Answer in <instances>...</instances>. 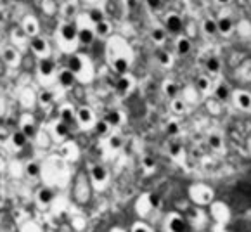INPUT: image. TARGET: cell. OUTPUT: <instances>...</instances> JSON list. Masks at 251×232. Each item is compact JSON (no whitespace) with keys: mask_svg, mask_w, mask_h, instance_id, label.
I'll return each instance as SVG.
<instances>
[{"mask_svg":"<svg viewBox=\"0 0 251 232\" xmlns=\"http://www.w3.org/2000/svg\"><path fill=\"white\" fill-rule=\"evenodd\" d=\"M111 146H113L115 149L120 148V139H118V137H113V139H111Z\"/></svg>","mask_w":251,"mask_h":232,"instance_id":"49","label":"cell"},{"mask_svg":"<svg viewBox=\"0 0 251 232\" xmlns=\"http://www.w3.org/2000/svg\"><path fill=\"white\" fill-rule=\"evenodd\" d=\"M31 47H33V52H37V54H47V42L44 38H33Z\"/></svg>","mask_w":251,"mask_h":232,"instance_id":"23","label":"cell"},{"mask_svg":"<svg viewBox=\"0 0 251 232\" xmlns=\"http://www.w3.org/2000/svg\"><path fill=\"white\" fill-rule=\"evenodd\" d=\"M54 133L57 139H66L68 133H70V130H68V125L63 122H59L57 125H54Z\"/></svg>","mask_w":251,"mask_h":232,"instance_id":"27","label":"cell"},{"mask_svg":"<svg viewBox=\"0 0 251 232\" xmlns=\"http://www.w3.org/2000/svg\"><path fill=\"white\" fill-rule=\"evenodd\" d=\"M61 37L64 42H73L76 38V30H75L73 25H63L61 28Z\"/></svg>","mask_w":251,"mask_h":232,"instance_id":"18","label":"cell"},{"mask_svg":"<svg viewBox=\"0 0 251 232\" xmlns=\"http://www.w3.org/2000/svg\"><path fill=\"white\" fill-rule=\"evenodd\" d=\"M189 198H191V201L194 203V205H198V206H206V205H210V203L213 201L215 192H213V189L206 184H192L191 187H189Z\"/></svg>","mask_w":251,"mask_h":232,"instance_id":"1","label":"cell"},{"mask_svg":"<svg viewBox=\"0 0 251 232\" xmlns=\"http://www.w3.org/2000/svg\"><path fill=\"white\" fill-rule=\"evenodd\" d=\"M54 71H55L54 61H50V59H42L40 63H38V73H40L42 78H50L52 75H54Z\"/></svg>","mask_w":251,"mask_h":232,"instance_id":"13","label":"cell"},{"mask_svg":"<svg viewBox=\"0 0 251 232\" xmlns=\"http://www.w3.org/2000/svg\"><path fill=\"white\" fill-rule=\"evenodd\" d=\"M19 232H44V231H42V227L37 224V222L28 220V222H25V224L21 225Z\"/></svg>","mask_w":251,"mask_h":232,"instance_id":"26","label":"cell"},{"mask_svg":"<svg viewBox=\"0 0 251 232\" xmlns=\"http://www.w3.org/2000/svg\"><path fill=\"white\" fill-rule=\"evenodd\" d=\"M142 163H144V168L146 170H154V166H156V159L152 158V156H146Z\"/></svg>","mask_w":251,"mask_h":232,"instance_id":"44","label":"cell"},{"mask_svg":"<svg viewBox=\"0 0 251 232\" xmlns=\"http://www.w3.org/2000/svg\"><path fill=\"white\" fill-rule=\"evenodd\" d=\"M109 232H125V231H123L122 227H113V229H111Z\"/></svg>","mask_w":251,"mask_h":232,"instance_id":"51","label":"cell"},{"mask_svg":"<svg viewBox=\"0 0 251 232\" xmlns=\"http://www.w3.org/2000/svg\"><path fill=\"white\" fill-rule=\"evenodd\" d=\"M26 140H28V139H26V135L21 132V130H19V132H14V133H12V137H11V142L14 144V146H16L18 149L25 148Z\"/></svg>","mask_w":251,"mask_h":232,"instance_id":"24","label":"cell"},{"mask_svg":"<svg viewBox=\"0 0 251 232\" xmlns=\"http://www.w3.org/2000/svg\"><path fill=\"white\" fill-rule=\"evenodd\" d=\"M130 232H156V231L149 224H146V222H133Z\"/></svg>","mask_w":251,"mask_h":232,"instance_id":"25","label":"cell"},{"mask_svg":"<svg viewBox=\"0 0 251 232\" xmlns=\"http://www.w3.org/2000/svg\"><path fill=\"white\" fill-rule=\"evenodd\" d=\"M174 111L175 113H182L184 111V103L180 99H174Z\"/></svg>","mask_w":251,"mask_h":232,"instance_id":"46","label":"cell"},{"mask_svg":"<svg viewBox=\"0 0 251 232\" xmlns=\"http://www.w3.org/2000/svg\"><path fill=\"white\" fill-rule=\"evenodd\" d=\"M232 28H234V23L230 18H222L220 21L217 23V30H220V33H224V35L230 33Z\"/></svg>","mask_w":251,"mask_h":232,"instance_id":"21","label":"cell"},{"mask_svg":"<svg viewBox=\"0 0 251 232\" xmlns=\"http://www.w3.org/2000/svg\"><path fill=\"white\" fill-rule=\"evenodd\" d=\"M52 99H54V96H52V92H49V90H45V92L40 94V103L42 104H50Z\"/></svg>","mask_w":251,"mask_h":232,"instance_id":"43","label":"cell"},{"mask_svg":"<svg viewBox=\"0 0 251 232\" xmlns=\"http://www.w3.org/2000/svg\"><path fill=\"white\" fill-rule=\"evenodd\" d=\"M109 182V172L102 165H94L90 168V185L96 191H104Z\"/></svg>","mask_w":251,"mask_h":232,"instance_id":"4","label":"cell"},{"mask_svg":"<svg viewBox=\"0 0 251 232\" xmlns=\"http://www.w3.org/2000/svg\"><path fill=\"white\" fill-rule=\"evenodd\" d=\"M237 106H239L241 109H244V111L250 109V94H248V92H239V94H237Z\"/></svg>","mask_w":251,"mask_h":232,"instance_id":"29","label":"cell"},{"mask_svg":"<svg viewBox=\"0 0 251 232\" xmlns=\"http://www.w3.org/2000/svg\"><path fill=\"white\" fill-rule=\"evenodd\" d=\"M189 220H191L192 227H196V229H201L204 224H206V213H204L201 208H194V210L189 211Z\"/></svg>","mask_w":251,"mask_h":232,"instance_id":"10","label":"cell"},{"mask_svg":"<svg viewBox=\"0 0 251 232\" xmlns=\"http://www.w3.org/2000/svg\"><path fill=\"white\" fill-rule=\"evenodd\" d=\"M165 92H166V96H168V97L175 99V97H177V94H178V87L175 83H166L165 85Z\"/></svg>","mask_w":251,"mask_h":232,"instance_id":"34","label":"cell"},{"mask_svg":"<svg viewBox=\"0 0 251 232\" xmlns=\"http://www.w3.org/2000/svg\"><path fill=\"white\" fill-rule=\"evenodd\" d=\"M68 70L75 75V77H81L85 75V59L81 55H71L68 61Z\"/></svg>","mask_w":251,"mask_h":232,"instance_id":"8","label":"cell"},{"mask_svg":"<svg viewBox=\"0 0 251 232\" xmlns=\"http://www.w3.org/2000/svg\"><path fill=\"white\" fill-rule=\"evenodd\" d=\"M96 31L99 35H107L111 31V25H109V23H106V21H100L99 25H97Z\"/></svg>","mask_w":251,"mask_h":232,"instance_id":"36","label":"cell"},{"mask_svg":"<svg viewBox=\"0 0 251 232\" xmlns=\"http://www.w3.org/2000/svg\"><path fill=\"white\" fill-rule=\"evenodd\" d=\"M26 118H23L21 122V132L26 135V139H31V137L37 135V125H35V122L30 118V114H25Z\"/></svg>","mask_w":251,"mask_h":232,"instance_id":"12","label":"cell"},{"mask_svg":"<svg viewBox=\"0 0 251 232\" xmlns=\"http://www.w3.org/2000/svg\"><path fill=\"white\" fill-rule=\"evenodd\" d=\"M104 122L109 127H118V125H122V122H123V114L120 113V111H107V113L104 114Z\"/></svg>","mask_w":251,"mask_h":232,"instance_id":"15","label":"cell"},{"mask_svg":"<svg viewBox=\"0 0 251 232\" xmlns=\"http://www.w3.org/2000/svg\"><path fill=\"white\" fill-rule=\"evenodd\" d=\"M198 89L203 90V92L204 90H208L210 89V80H208L206 77H200L198 78Z\"/></svg>","mask_w":251,"mask_h":232,"instance_id":"41","label":"cell"},{"mask_svg":"<svg viewBox=\"0 0 251 232\" xmlns=\"http://www.w3.org/2000/svg\"><path fill=\"white\" fill-rule=\"evenodd\" d=\"M177 51H178V54H187V52L191 51V42H189L187 38H180V40L177 42Z\"/></svg>","mask_w":251,"mask_h":232,"instance_id":"32","label":"cell"},{"mask_svg":"<svg viewBox=\"0 0 251 232\" xmlns=\"http://www.w3.org/2000/svg\"><path fill=\"white\" fill-rule=\"evenodd\" d=\"M170 156L175 159H178V158L184 156V148H182L180 142H172L170 144Z\"/></svg>","mask_w":251,"mask_h":232,"instance_id":"30","label":"cell"},{"mask_svg":"<svg viewBox=\"0 0 251 232\" xmlns=\"http://www.w3.org/2000/svg\"><path fill=\"white\" fill-rule=\"evenodd\" d=\"M75 198L78 203H87L90 198V187H89V180H87L83 175H78L76 180V187H75Z\"/></svg>","mask_w":251,"mask_h":232,"instance_id":"7","label":"cell"},{"mask_svg":"<svg viewBox=\"0 0 251 232\" xmlns=\"http://www.w3.org/2000/svg\"><path fill=\"white\" fill-rule=\"evenodd\" d=\"M166 132L170 133V135H177V133H178V125H177V123H174V122L168 123V127H166Z\"/></svg>","mask_w":251,"mask_h":232,"instance_id":"45","label":"cell"},{"mask_svg":"<svg viewBox=\"0 0 251 232\" xmlns=\"http://www.w3.org/2000/svg\"><path fill=\"white\" fill-rule=\"evenodd\" d=\"M5 21V12L0 9V23H4Z\"/></svg>","mask_w":251,"mask_h":232,"instance_id":"50","label":"cell"},{"mask_svg":"<svg viewBox=\"0 0 251 232\" xmlns=\"http://www.w3.org/2000/svg\"><path fill=\"white\" fill-rule=\"evenodd\" d=\"M158 59H159V63L165 64V66H168V64L172 63L170 54H168V52H165V51H159V52H158Z\"/></svg>","mask_w":251,"mask_h":232,"instance_id":"39","label":"cell"},{"mask_svg":"<svg viewBox=\"0 0 251 232\" xmlns=\"http://www.w3.org/2000/svg\"><path fill=\"white\" fill-rule=\"evenodd\" d=\"M130 85H132V81H130V78H126L125 75L123 77H120L118 83H116V90H118L120 96H123V94H126L130 90Z\"/></svg>","mask_w":251,"mask_h":232,"instance_id":"22","label":"cell"},{"mask_svg":"<svg viewBox=\"0 0 251 232\" xmlns=\"http://www.w3.org/2000/svg\"><path fill=\"white\" fill-rule=\"evenodd\" d=\"M25 172L30 179H38L42 175V166L38 165V163H35V161H30L28 165H26Z\"/></svg>","mask_w":251,"mask_h":232,"instance_id":"19","label":"cell"},{"mask_svg":"<svg viewBox=\"0 0 251 232\" xmlns=\"http://www.w3.org/2000/svg\"><path fill=\"white\" fill-rule=\"evenodd\" d=\"M206 70L210 71V73H218V71H220V59L210 57V59L206 61Z\"/></svg>","mask_w":251,"mask_h":232,"instance_id":"31","label":"cell"},{"mask_svg":"<svg viewBox=\"0 0 251 232\" xmlns=\"http://www.w3.org/2000/svg\"><path fill=\"white\" fill-rule=\"evenodd\" d=\"M59 116H61V122L66 123V125H70V123L75 120L73 106H63V107H61V111H59Z\"/></svg>","mask_w":251,"mask_h":232,"instance_id":"17","label":"cell"},{"mask_svg":"<svg viewBox=\"0 0 251 232\" xmlns=\"http://www.w3.org/2000/svg\"><path fill=\"white\" fill-rule=\"evenodd\" d=\"M55 198V192L52 187H49V185H44V187H40L37 191V194H35V203H37L38 208H47L52 205V201H54Z\"/></svg>","mask_w":251,"mask_h":232,"instance_id":"6","label":"cell"},{"mask_svg":"<svg viewBox=\"0 0 251 232\" xmlns=\"http://www.w3.org/2000/svg\"><path fill=\"white\" fill-rule=\"evenodd\" d=\"M208 142H210V146L213 149H220L222 148V139L218 135H211L210 139H208Z\"/></svg>","mask_w":251,"mask_h":232,"instance_id":"42","label":"cell"},{"mask_svg":"<svg viewBox=\"0 0 251 232\" xmlns=\"http://www.w3.org/2000/svg\"><path fill=\"white\" fill-rule=\"evenodd\" d=\"M182 28H184V23L178 14H170L166 18V30L170 33H180Z\"/></svg>","mask_w":251,"mask_h":232,"instance_id":"11","label":"cell"},{"mask_svg":"<svg viewBox=\"0 0 251 232\" xmlns=\"http://www.w3.org/2000/svg\"><path fill=\"white\" fill-rule=\"evenodd\" d=\"M210 213L213 217L215 224H229L230 220V208L222 201H211L210 203Z\"/></svg>","mask_w":251,"mask_h":232,"instance_id":"5","label":"cell"},{"mask_svg":"<svg viewBox=\"0 0 251 232\" xmlns=\"http://www.w3.org/2000/svg\"><path fill=\"white\" fill-rule=\"evenodd\" d=\"M189 224L180 213L170 211L163 220V232H187Z\"/></svg>","mask_w":251,"mask_h":232,"instance_id":"3","label":"cell"},{"mask_svg":"<svg viewBox=\"0 0 251 232\" xmlns=\"http://www.w3.org/2000/svg\"><path fill=\"white\" fill-rule=\"evenodd\" d=\"M159 205H161V199H159L158 194H154V192H146V194H142L141 198L137 199L135 210H137V213L148 215V213H151V211L158 210Z\"/></svg>","mask_w":251,"mask_h":232,"instance_id":"2","label":"cell"},{"mask_svg":"<svg viewBox=\"0 0 251 232\" xmlns=\"http://www.w3.org/2000/svg\"><path fill=\"white\" fill-rule=\"evenodd\" d=\"M229 87H227L226 83H222V85H218L217 89H215V97L217 99H220V101H227L229 99Z\"/></svg>","mask_w":251,"mask_h":232,"instance_id":"28","label":"cell"},{"mask_svg":"<svg viewBox=\"0 0 251 232\" xmlns=\"http://www.w3.org/2000/svg\"><path fill=\"white\" fill-rule=\"evenodd\" d=\"M113 68H115V71L118 75H126V71H128V61L125 59V57H116L115 61H113Z\"/></svg>","mask_w":251,"mask_h":232,"instance_id":"20","label":"cell"},{"mask_svg":"<svg viewBox=\"0 0 251 232\" xmlns=\"http://www.w3.org/2000/svg\"><path fill=\"white\" fill-rule=\"evenodd\" d=\"M89 16H90V21L96 23V25H99L100 21H104V14H102V11H99V9H92Z\"/></svg>","mask_w":251,"mask_h":232,"instance_id":"33","label":"cell"},{"mask_svg":"<svg viewBox=\"0 0 251 232\" xmlns=\"http://www.w3.org/2000/svg\"><path fill=\"white\" fill-rule=\"evenodd\" d=\"M148 5L151 9H159L161 7V0H148Z\"/></svg>","mask_w":251,"mask_h":232,"instance_id":"47","label":"cell"},{"mask_svg":"<svg viewBox=\"0 0 251 232\" xmlns=\"http://www.w3.org/2000/svg\"><path fill=\"white\" fill-rule=\"evenodd\" d=\"M109 129H111V127L107 125V123L104 122V120H102V122H99V123H96V132L99 133V135H106L107 130H109Z\"/></svg>","mask_w":251,"mask_h":232,"instance_id":"37","label":"cell"},{"mask_svg":"<svg viewBox=\"0 0 251 232\" xmlns=\"http://www.w3.org/2000/svg\"><path fill=\"white\" fill-rule=\"evenodd\" d=\"M4 59L7 61V63H16V59H18V54H16L14 49H7V51H5Z\"/></svg>","mask_w":251,"mask_h":232,"instance_id":"40","label":"cell"},{"mask_svg":"<svg viewBox=\"0 0 251 232\" xmlns=\"http://www.w3.org/2000/svg\"><path fill=\"white\" fill-rule=\"evenodd\" d=\"M217 2H220V4H227L229 0H217Z\"/></svg>","mask_w":251,"mask_h":232,"instance_id":"52","label":"cell"},{"mask_svg":"<svg viewBox=\"0 0 251 232\" xmlns=\"http://www.w3.org/2000/svg\"><path fill=\"white\" fill-rule=\"evenodd\" d=\"M57 77H59V83L63 85L64 89H71V87H73L75 85V80H76V77H75L73 73H71L70 70H63L61 71L59 75H57Z\"/></svg>","mask_w":251,"mask_h":232,"instance_id":"14","label":"cell"},{"mask_svg":"<svg viewBox=\"0 0 251 232\" xmlns=\"http://www.w3.org/2000/svg\"><path fill=\"white\" fill-rule=\"evenodd\" d=\"M75 116L78 118V123H80L81 127H90L94 123V113H92V109L87 106H81L80 109L75 113Z\"/></svg>","mask_w":251,"mask_h":232,"instance_id":"9","label":"cell"},{"mask_svg":"<svg viewBox=\"0 0 251 232\" xmlns=\"http://www.w3.org/2000/svg\"><path fill=\"white\" fill-rule=\"evenodd\" d=\"M215 232H229L227 231V224H215Z\"/></svg>","mask_w":251,"mask_h":232,"instance_id":"48","label":"cell"},{"mask_svg":"<svg viewBox=\"0 0 251 232\" xmlns=\"http://www.w3.org/2000/svg\"><path fill=\"white\" fill-rule=\"evenodd\" d=\"M203 28H204V31H206V33H210V35H215L218 31L217 30V23L211 21V19H206V21H204Z\"/></svg>","mask_w":251,"mask_h":232,"instance_id":"35","label":"cell"},{"mask_svg":"<svg viewBox=\"0 0 251 232\" xmlns=\"http://www.w3.org/2000/svg\"><path fill=\"white\" fill-rule=\"evenodd\" d=\"M76 37L83 45H90L96 38V31L90 30V28H81L80 31H76Z\"/></svg>","mask_w":251,"mask_h":232,"instance_id":"16","label":"cell"},{"mask_svg":"<svg viewBox=\"0 0 251 232\" xmlns=\"http://www.w3.org/2000/svg\"><path fill=\"white\" fill-rule=\"evenodd\" d=\"M165 37H166V33H165V30H163V28H156V30L152 31V40L158 42V44L165 40Z\"/></svg>","mask_w":251,"mask_h":232,"instance_id":"38","label":"cell"}]
</instances>
